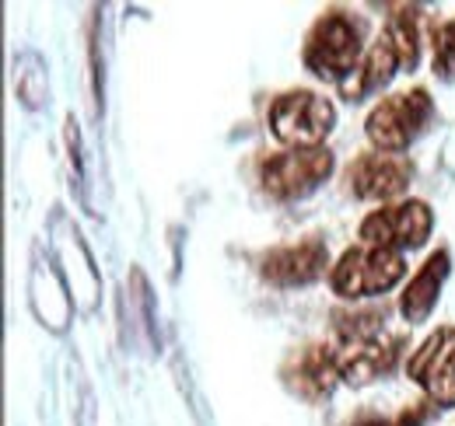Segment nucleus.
Here are the masks:
<instances>
[{
    "label": "nucleus",
    "instance_id": "nucleus-1",
    "mask_svg": "<svg viewBox=\"0 0 455 426\" xmlns=\"http://www.w3.org/2000/svg\"><path fill=\"white\" fill-rule=\"evenodd\" d=\"M357 56H361V28L343 11L323 14L305 39V67L323 81L343 84L361 67Z\"/></svg>",
    "mask_w": 455,
    "mask_h": 426
},
{
    "label": "nucleus",
    "instance_id": "nucleus-2",
    "mask_svg": "<svg viewBox=\"0 0 455 426\" xmlns=\"http://www.w3.org/2000/svg\"><path fill=\"white\" fill-rule=\"evenodd\" d=\"M333 106L312 91H287L270 106V130L274 137L294 147V151H312L326 140L333 130Z\"/></svg>",
    "mask_w": 455,
    "mask_h": 426
},
{
    "label": "nucleus",
    "instance_id": "nucleus-3",
    "mask_svg": "<svg viewBox=\"0 0 455 426\" xmlns=\"http://www.w3.org/2000/svg\"><path fill=\"white\" fill-rule=\"evenodd\" d=\"M403 252L393 248H379V245H361V248H350L343 252V259L333 269V290L347 297V301H357V297H371V294H382L403 276Z\"/></svg>",
    "mask_w": 455,
    "mask_h": 426
},
{
    "label": "nucleus",
    "instance_id": "nucleus-4",
    "mask_svg": "<svg viewBox=\"0 0 455 426\" xmlns=\"http://www.w3.org/2000/svg\"><path fill=\"white\" fill-rule=\"evenodd\" d=\"M431 115H435V106L424 88L393 95L368 115V137L382 151H403V147H410V140H417L424 133Z\"/></svg>",
    "mask_w": 455,
    "mask_h": 426
},
{
    "label": "nucleus",
    "instance_id": "nucleus-5",
    "mask_svg": "<svg viewBox=\"0 0 455 426\" xmlns=\"http://www.w3.org/2000/svg\"><path fill=\"white\" fill-rule=\"evenodd\" d=\"M333 171V154L323 147L312 151H284V154H270L259 164V182L270 196L277 200H294L312 193L326 175Z\"/></svg>",
    "mask_w": 455,
    "mask_h": 426
},
{
    "label": "nucleus",
    "instance_id": "nucleus-6",
    "mask_svg": "<svg viewBox=\"0 0 455 426\" xmlns=\"http://www.w3.org/2000/svg\"><path fill=\"white\" fill-rule=\"evenodd\" d=\"M427 234H431V210L424 203H417V200L375 210L361 224L364 245H379V248H393V252L424 245Z\"/></svg>",
    "mask_w": 455,
    "mask_h": 426
},
{
    "label": "nucleus",
    "instance_id": "nucleus-7",
    "mask_svg": "<svg viewBox=\"0 0 455 426\" xmlns=\"http://www.w3.org/2000/svg\"><path fill=\"white\" fill-rule=\"evenodd\" d=\"M406 374L438 406H455V328H438L406 364Z\"/></svg>",
    "mask_w": 455,
    "mask_h": 426
},
{
    "label": "nucleus",
    "instance_id": "nucleus-8",
    "mask_svg": "<svg viewBox=\"0 0 455 426\" xmlns=\"http://www.w3.org/2000/svg\"><path fill=\"white\" fill-rule=\"evenodd\" d=\"M413 178L410 161L393 158V154H361L347 168L350 193L361 200H389L399 196Z\"/></svg>",
    "mask_w": 455,
    "mask_h": 426
},
{
    "label": "nucleus",
    "instance_id": "nucleus-9",
    "mask_svg": "<svg viewBox=\"0 0 455 426\" xmlns=\"http://www.w3.org/2000/svg\"><path fill=\"white\" fill-rule=\"evenodd\" d=\"M330 266V252L319 238H308V241H298V245H284L277 252H270L263 259V276L277 287H301V283H312L319 280Z\"/></svg>",
    "mask_w": 455,
    "mask_h": 426
},
{
    "label": "nucleus",
    "instance_id": "nucleus-10",
    "mask_svg": "<svg viewBox=\"0 0 455 426\" xmlns=\"http://www.w3.org/2000/svg\"><path fill=\"white\" fill-rule=\"evenodd\" d=\"M399 350H403V335H371V339L343 343V350L337 353L340 377L350 384H368L393 371Z\"/></svg>",
    "mask_w": 455,
    "mask_h": 426
},
{
    "label": "nucleus",
    "instance_id": "nucleus-11",
    "mask_svg": "<svg viewBox=\"0 0 455 426\" xmlns=\"http://www.w3.org/2000/svg\"><path fill=\"white\" fill-rule=\"evenodd\" d=\"M449 276V252H435L424 269L410 280V287L403 290V319L406 321H424L431 315V308L438 304V294H442V283Z\"/></svg>",
    "mask_w": 455,
    "mask_h": 426
},
{
    "label": "nucleus",
    "instance_id": "nucleus-12",
    "mask_svg": "<svg viewBox=\"0 0 455 426\" xmlns=\"http://www.w3.org/2000/svg\"><path fill=\"white\" fill-rule=\"evenodd\" d=\"M399 67V56L393 50V43L382 36L368 53L361 59V67L347 77L340 84L343 99H350V102H357V99H364V95H371V91H379L382 84H389V77L396 74Z\"/></svg>",
    "mask_w": 455,
    "mask_h": 426
},
{
    "label": "nucleus",
    "instance_id": "nucleus-13",
    "mask_svg": "<svg viewBox=\"0 0 455 426\" xmlns=\"http://www.w3.org/2000/svg\"><path fill=\"white\" fill-rule=\"evenodd\" d=\"M337 381H340V364H337V353L326 350V346H308V350L294 360V377H291V384H294L298 395H305V398H326Z\"/></svg>",
    "mask_w": 455,
    "mask_h": 426
},
{
    "label": "nucleus",
    "instance_id": "nucleus-14",
    "mask_svg": "<svg viewBox=\"0 0 455 426\" xmlns=\"http://www.w3.org/2000/svg\"><path fill=\"white\" fill-rule=\"evenodd\" d=\"M386 39H389V43H393V50H396L399 67L413 70V63H417V28H413V11H406V7H403L399 14H393Z\"/></svg>",
    "mask_w": 455,
    "mask_h": 426
},
{
    "label": "nucleus",
    "instance_id": "nucleus-15",
    "mask_svg": "<svg viewBox=\"0 0 455 426\" xmlns=\"http://www.w3.org/2000/svg\"><path fill=\"white\" fill-rule=\"evenodd\" d=\"M435 74L442 81H455V21L442 25L435 36Z\"/></svg>",
    "mask_w": 455,
    "mask_h": 426
},
{
    "label": "nucleus",
    "instance_id": "nucleus-16",
    "mask_svg": "<svg viewBox=\"0 0 455 426\" xmlns=\"http://www.w3.org/2000/svg\"><path fill=\"white\" fill-rule=\"evenodd\" d=\"M427 416H431L427 406H413V409L399 413L396 420H364V423H357V426H424L427 423Z\"/></svg>",
    "mask_w": 455,
    "mask_h": 426
}]
</instances>
